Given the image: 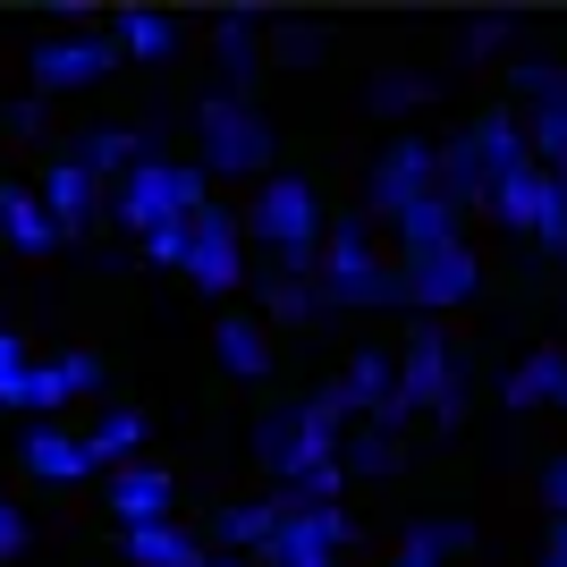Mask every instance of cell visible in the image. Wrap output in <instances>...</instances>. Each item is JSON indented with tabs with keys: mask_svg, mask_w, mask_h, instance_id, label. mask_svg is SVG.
Returning <instances> with one entry per match:
<instances>
[{
	"mask_svg": "<svg viewBox=\"0 0 567 567\" xmlns=\"http://www.w3.org/2000/svg\"><path fill=\"white\" fill-rule=\"evenodd\" d=\"M0 237H9L18 255H51V246H69V237H60V220L43 213V195L25 187V178H9V187H0Z\"/></svg>",
	"mask_w": 567,
	"mask_h": 567,
	"instance_id": "27",
	"label": "cell"
},
{
	"mask_svg": "<svg viewBox=\"0 0 567 567\" xmlns=\"http://www.w3.org/2000/svg\"><path fill=\"white\" fill-rule=\"evenodd\" d=\"M213 567H262V559H229V550H213Z\"/></svg>",
	"mask_w": 567,
	"mask_h": 567,
	"instance_id": "44",
	"label": "cell"
},
{
	"mask_svg": "<svg viewBox=\"0 0 567 567\" xmlns=\"http://www.w3.org/2000/svg\"><path fill=\"white\" fill-rule=\"evenodd\" d=\"M406 271V313L415 322H441V313L474 306L483 297V255H474V237H457V246H441V255L424 262H399Z\"/></svg>",
	"mask_w": 567,
	"mask_h": 567,
	"instance_id": "13",
	"label": "cell"
},
{
	"mask_svg": "<svg viewBox=\"0 0 567 567\" xmlns=\"http://www.w3.org/2000/svg\"><path fill=\"white\" fill-rule=\"evenodd\" d=\"M508 43H517V18H499V9H483V18L457 25V60H466V69H492V60H508Z\"/></svg>",
	"mask_w": 567,
	"mask_h": 567,
	"instance_id": "36",
	"label": "cell"
},
{
	"mask_svg": "<svg viewBox=\"0 0 567 567\" xmlns=\"http://www.w3.org/2000/svg\"><path fill=\"white\" fill-rule=\"evenodd\" d=\"M213 60H220V94H255V76L271 69V18L262 9H229L213 25Z\"/></svg>",
	"mask_w": 567,
	"mask_h": 567,
	"instance_id": "16",
	"label": "cell"
},
{
	"mask_svg": "<svg viewBox=\"0 0 567 567\" xmlns=\"http://www.w3.org/2000/svg\"><path fill=\"white\" fill-rule=\"evenodd\" d=\"M271 525H280V492H271V499H237V508L213 517V550H229V559H262Z\"/></svg>",
	"mask_w": 567,
	"mask_h": 567,
	"instance_id": "32",
	"label": "cell"
},
{
	"mask_svg": "<svg viewBox=\"0 0 567 567\" xmlns=\"http://www.w3.org/2000/svg\"><path fill=\"white\" fill-rule=\"evenodd\" d=\"M237 229H246L262 255H271V271H288V280H313L322 237H331V213H322V187H313V178H297V169H271V178L246 195V220H237Z\"/></svg>",
	"mask_w": 567,
	"mask_h": 567,
	"instance_id": "2",
	"label": "cell"
},
{
	"mask_svg": "<svg viewBox=\"0 0 567 567\" xmlns=\"http://www.w3.org/2000/svg\"><path fill=\"white\" fill-rule=\"evenodd\" d=\"M111 43H118V60L162 69V60H178V18L169 9H111Z\"/></svg>",
	"mask_w": 567,
	"mask_h": 567,
	"instance_id": "26",
	"label": "cell"
},
{
	"mask_svg": "<svg viewBox=\"0 0 567 567\" xmlns=\"http://www.w3.org/2000/svg\"><path fill=\"white\" fill-rule=\"evenodd\" d=\"M390 229H399V262H424V255H441V246L466 237V213H457L450 195H432V204H415V213L390 220Z\"/></svg>",
	"mask_w": 567,
	"mask_h": 567,
	"instance_id": "31",
	"label": "cell"
},
{
	"mask_svg": "<svg viewBox=\"0 0 567 567\" xmlns=\"http://www.w3.org/2000/svg\"><path fill=\"white\" fill-rule=\"evenodd\" d=\"M492 220H499L508 237H534L550 262H567V204H559V187H550L543 162L508 169V178L492 187Z\"/></svg>",
	"mask_w": 567,
	"mask_h": 567,
	"instance_id": "8",
	"label": "cell"
},
{
	"mask_svg": "<svg viewBox=\"0 0 567 567\" xmlns=\"http://www.w3.org/2000/svg\"><path fill=\"white\" fill-rule=\"evenodd\" d=\"M567 399V348L543 339V348H525L508 373H499V406L508 415H534V406H559Z\"/></svg>",
	"mask_w": 567,
	"mask_h": 567,
	"instance_id": "18",
	"label": "cell"
},
{
	"mask_svg": "<svg viewBox=\"0 0 567 567\" xmlns=\"http://www.w3.org/2000/svg\"><path fill=\"white\" fill-rule=\"evenodd\" d=\"M25 69H34V94H85V85H102V76L118 69L111 18H102L94 34H34Z\"/></svg>",
	"mask_w": 567,
	"mask_h": 567,
	"instance_id": "11",
	"label": "cell"
},
{
	"mask_svg": "<svg viewBox=\"0 0 567 567\" xmlns=\"http://www.w3.org/2000/svg\"><path fill=\"white\" fill-rule=\"evenodd\" d=\"M355 550V517L348 508H297L280 492V525L262 543V567H339Z\"/></svg>",
	"mask_w": 567,
	"mask_h": 567,
	"instance_id": "9",
	"label": "cell"
},
{
	"mask_svg": "<svg viewBox=\"0 0 567 567\" xmlns=\"http://www.w3.org/2000/svg\"><path fill=\"white\" fill-rule=\"evenodd\" d=\"M466 127H474V144H483V169H492V187L508 178V169H525V162H534V136H525V118L508 111V102H492V111H474Z\"/></svg>",
	"mask_w": 567,
	"mask_h": 567,
	"instance_id": "29",
	"label": "cell"
},
{
	"mask_svg": "<svg viewBox=\"0 0 567 567\" xmlns=\"http://www.w3.org/2000/svg\"><path fill=\"white\" fill-rule=\"evenodd\" d=\"M204 204H213V178H204V162H178V153H144V162L111 187V220L127 237H153V229H169V220H195Z\"/></svg>",
	"mask_w": 567,
	"mask_h": 567,
	"instance_id": "6",
	"label": "cell"
},
{
	"mask_svg": "<svg viewBox=\"0 0 567 567\" xmlns=\"http://www.w3.org/2000/svg\"><path fill=\"white\" fill-rule=\"evenodd\" d=\"M213 355L229 381H271L280 373V348H271V322L262 313H220L213 322Z\"/></svg>",
	"mask_w": 567,
	"mask_h": 567,
	"instance_id": "19",
	"label": "cell"
},
{
	"mask_svg": "<svg viewBox=\"0 0 567 567\" xmlns=\"http://www.w3.org/2000/svg\"><path fill=\"white\" fill-rule=\"evenodd\" d=\"M543 567H567V525H550V534H543Z\"/></svg>",
	"mask_w": 567,
	"mask_h": 567,
	"instance_id": "42",
	"label": "cell"
},
{
	"mask_svg": "<svg viewBox=\"0 0 567 567\" xmlns=\"http://www.w3.org/2000/svg\"><path fill=\"white\" fill-rule=\"evenodd\" d=\"M43 127H51V102H34V94L9 102V136H43Z\"/></svg>",
	"mask_w": 567,
	"mask_h": 567,
	"instance_id": "40",
	"label": "cell"
},
{
	"mask_svg": "<svg viewBox=\"0 0 567 567\" xmlns=\"http://www.w3.org/2000/svg\"><path fill=\"white\" fill-rule=\"evenodd\" d=\"M136 255L153 262V271H178L187 262V220H169V229H153V237H136Z\"/></svg>",
	"mask_w": 567,
	"mask_h": 567,
	"instance_id": "38",
	"label": "cell"
},
{
	"mask_svg": "<svg viewBox=\"0 0 567 567\" xmlns=\"http://www.w3.org/2000/svg\"><path fill=\"white\" fill-rule=\"evenodd\" d=\"M144 153H153V144H144L136 127H94V136L76 144V162L94 169V178H111V187H118V178H127V169L144 162Z\"/></svg>",
	"mask_w": 567,
	"mask_h": 567,
	"instance_id": "34",
	"label": "cell"
},
{
	"mask_svg": "<svg viewBox=\"0 0 567 567\" xmlns=\"http://www.w3.org/2000/svg\"><path fill=\"white\" fill-rule=\"evenodd\" d=\"M474 550V525L466 517H415L399 534V550H390V567H450Z\"/></svg>",
	"mask_w": 567,
	"mask_h": 567,
	"instance_id": "28",
	"label": "cell"
},
{
	"mask_svg": "<svg viewBox=\"0 0 567 567\" xmlns=\"http://www.w3.org/2000/svg\"><path fill=\"white\" fill-rule=\"evenodd\" d=\"M18 550H25V508L0 499V559H18Z\"/></svg>",
	"mask_w": 567,
	"mask_h": 567,
	"instance_id": "41",
	"label": "cell"
},
{
	"mask_svg": "<svg viewBox=\"0 0 567 567\" xmlns=\"http://www.w3.org/2000/svg\"><path fill=\"white\" fill-rule=\"evenodd\" d=\"M69 399H102V355L94 348L34 355V373H25V424H51Z\"/></svg>",
	"mask_w": 567,
	"mask_h": 567,
	"instance_id": "15",
	"label": "cell"
},
{
	"mask_svg": "<svg viewBox=\"0 0 567 567\" xmlns=\"http://www.w3.org/2000/svg\"><path fill=\"white\" fill-rule=\"evenodd\" d=\"M559 415H567V399H559Z\"/></svg>",
	"mask_w": 567,
	"mask_h": 567,
	"instance_id": "45",
	"label": "cell"
},
{
	"mask_svg": "<svg viewBox=\"0 0 567 567\" xmlns=\"http://www.w3.org/2000/svg\"><path fill=\"white\" fill-rule=\"evenodd\" d=\"M34 195H43V213L60 220V237H85L102 213H111V204H102V178H94L85 162H76V153H60V162H51L43 178H34Z\"/></svg>",
	"mask_w": 567,
	"mask_h": 567,
	"instance_id": "17",
	"label": "cell"
},
{
	"mask_svg": "<svg viewBox=\"0 0 567 567\" xmlns=\"http://www.w3.org/2000/svg\"><path fill=\"white\" fill-rule=\"evenodd\" d=\"M25 373H34V355H25V339L0 322V415H25Z\"/></svg>",
	"mask_w": 567,
	"mask_h": 567,
	"instance_id": "37",
	"label": "cell"
},
{
	"mask_svg": "<svg viewBox=\"0 0 567 567\" xmlns=\"http://www.w3.org/2000/svg\"><path fill=\"white\" fill-rule=\"evenodd\" d=\"M18 466L34 474V483H85L94 457H85V432H69V424H25L18 432Z\"/></svg>",
	"mask_w": 567,
	"mask_h": 567,
	"instance_id": "20",
	"label": "cell"
},
{
	"mask_svg": "<svg viewBox=\"0 0 567 567\" xmlns=\"http://www.w3.org/2000/svg\"><path fill=\"white\" fill-rule=\"evenodd\" d=\"M322 288L313 280H288V271H271V280H262V322H271V331H297V322H322Z\"/></svg>",
	"mask_w": 567,
	"mask_h": 567,
	"instance_id": "33",
	"label": "cell"
},
{
	"mask_svg": "<svg viewBox=\"0 0 567 567\" xmlns=\"http://www.w3.org/2000/svg\"><path fill=\"white\" fill-rule=\"evenodd\" d=\"M102 508H111L118 534H144V525H169L178 517V474L153 466V457H136V466L102 474Z\"/></svg>",
	"mask_w": 567,
	"mask_h": 567,
	"instance_id": "14",
	"label": "cell"
},
{
	"mask_svg": "<svg viewBox=\"0 0 567 567\" xmlns=\"http://www.w3.org/2000/svg\"><path fill=\"white\" fill-rule=\"evenodd\" d=\"M543 508H550V525H567V450L543 466Z\"/></svg>",
	"mask_w": 567,
	"mask_h": 567,
	"instance_id": "39",
	"label": "cell"
},
{
	"mask_svg": "<svg viewBox=\"0 0 567 567\" xmlns=\"http://www.w3.org/2000/svg\"><path fill=\"white\" fill-rule=\"evenodd\" d=\"M118 550H127V567H213V543L204 534H187V525H144V534H118Z\"/></svg>",
	"mask_w": 567,
	"mask_h": 567,
	"instance_id": "30",
	"label": "cell"
},
{
	"mask_svg": "<svg viewBox=\"0 0 567 567\" xmlns=\"http://www.w3.org/2000/svg\"><path fill=\"white\" fill-rule=\"evenodd\" d=\"M424 102H441V76H432V69H406V60H390V69L364 76V111L390 118L399 136H406V118L424 111Z\"/></svg>",
	"mask_w": 567,
	"mask_h": 567,
	"instance_id": "21",
	"label": "cell"
},
{
	"mask_svg": "<svg viewBox=\"0 0 567 567\" xmlns=\"http://www.w3.org/2000/svg\"><path fill=\"white\" fill-rule=\"evenodd\" d=\"M441 195V144L432 136H390L373 153V169H364V220H406L415 204H432Z\"/></svg>",
	"mask_w": 567,
	"mask_h": 567,
	"instance_id": "7",
	"label": "cell"
},
{
	"mask_svg": "<svg viewBox=\"0 0 567 567\" xmlns=\"http://www.w3.org/2000/svg\"><path fill=\"white\" fill-rule=\"evenodd\" d=\"M466 390H474V355L450 339V322H415L399 339V406L441 424V432H457L466 424Z\"/></svg>",
	"mask_w": 567,
	"mask_h": 567,
	"instance_id": "4",
	"label": "cell"
},
{
	"mask_svg": "<svg viewBox=\"0 0 567 567\" xmlns=\"http://www.w3.org/2000/svg\"><path fill=\"white\" fill-rule=\"evenodd\" d=\"M331 60V34L313 18H271V69H322Z\"/></svg>",
	"mask_w": 567,
	"mask_h": 567,
	"instance_id": "35",
	"label": "cell"
},
{
	"mask_svg": "<svg viewBox=\"0 0 567 567\" xmlns=\"http://www.w3.org/2000/svg\"><path fill=\"white\" fill-rule=\"evenodd\" d=\"M348 424H355L348 390H339V381H322V390H306V399H288V406H271V415H262V424H255V457H262V474L288 492V483H306L313 466H339Z\"/></svg>",
	"mask_w": 567,
	"mask_h": 567,
	"instance_id": "1",
	"label": "cell"
},
{
	"mask_svg": "<svg viewBox=\"0 0 567 567\" xmlns=\"http://www.w3.org/2000/svg\"><path fill=\"white\" fill-rule=\"evenodd\" d=\"M441 195H450L457 213H492V169H483V144H474V127L441 136Z\"/></svg>",
	"mask_w": 567,
	"mask_h": 567,
	"instance_id": "24",
	"label": "cell"
},
{
	"mask_svg": "<svg viewBox=\"0 0 567 567\" xmlns=\"http://www.w3.org/2000/svg\"><path fill=\"white\" fill-rule=\"evenodd\" d=\"M195 162H204V178H271V162H280V136H271V118H262L255 94H204L195 102Z\"/></svg>",
	"mask_w": 567,
	"mask_h": 567,
	"instance_id": "5",
	"label": "cell"
},
{
	"mask_svg": "<svg viewBox=\"0 0 567 567\" xmlns=\"http://www.w3.org/2000/svg\"><path fill=\"white\" fill-rule=\"evenodd\" d=\"M313 288L331 313H406V271L373 255V220L339 213L322 237V262H313Z\"/></svg>",
	"mask_w": 567,
	"mask_h": 567,
	"instance_id": "3",
	"label": "cell"
},
{
	"mask_svg": "<svg viewBox=\"0 0 567 567\" xmlns=\"http://www.w3.org/2000/svg\"><path fill=\"white\" fill-rule=\"evenodd\" d=\"M550 169V187H559V204H567V162H543Z\"/></svg>",
	"mask_w": 567,
	"mask_h": 567,
	"instance_id": "43",
	"label": "cell"
},
{
	"mask_svg": "<svg viewBox=\"0 0 567 567\" xmlns=\"http://www.w3.org/2000/svg\"><path fill=\"white\" fill-rule=\"evenodd\" d=\"M508 94L534 136V162H567V60H508Z\"/></svg>",
	"mask_w": 567,
	"mask_h": 567,
	"instance_id": "12",
	"label": "cell"
},
{
	"mask_svg": "<svg viewBox=\"0 0 567 567\" xmlns=\"http://www.w3.org/2000/svg\"><path fill=\"white\" fill-rule=\"evenodd\" d=\"M144 441H153V424H144V406H102L94 432H85V457H94V474H118L136 466Z\"/></svg>",
	"mask_w": 567,
	"mask_h": 567,
	"instance_id": "25",
	"label": "cell"
},
{
	"mask_svg": "<svg viewBox=\"0 0 567 567\" xmlns=\"http://www.w3.org/2000/svg\"><path fill=\"white\" fill-rule=\"evenodd\" d=\"M339 390H348L355 415H381V406L399 399V348H381V339H364V348L339 364Z\"/></svg>",
	"mask_w": 567,
	"mask_h": 567,
	"instance_id": "23",
	"label": "cell"
},
{
	"mask_svg": "<svg viewBox=\"0 0 567 567\" xmlns=\"http://www.w3.org/2000/svg\"><path fill=\"white\" fill-rule=\"evenodd\" d=\"M339 466L364 474V483H390V474H406V424L355 415V424H348V450H339Z\"/></svg>",
	"mask_w": 567,
	"mask_h": 567,
	"instance_id": "22",
	"label": "cell"
},
{
	"mask_svg": "<svg viewBox=\"0 0 567 567\" xmlns=\"http://www.w3.org/2000/svg\"><path fill=\"white\" fill-rule=\"evenodd\" d=\"M178 280L204 288V297H237L246 288V229H237L229 204H204L187 220V262H178Z\"/></svg>",
	"mask_w": 567,
	"mask_h": 567,
	"instance_id": "10",
	"label": "cell"
}]
</instances>
